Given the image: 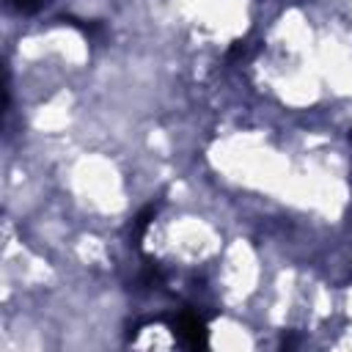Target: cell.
Segmentation results:
<instances>
[{"mask_svg":"<svg viewBox=\"0 0 352 352\" xmlns=\"http://www.w3.org/2000/svg\"><path fill=\"white\" fill-rule=\"evenodd\" d=\"M170 330H173V336H179V338H182V344H187V346H192V349L206 346V341H209L206 322H204V319H198L192 311H182V314L173 319Z\"/></svg>","mask_w":352,"mask_h":352,"instance_id":"cell-1","label":"cell"},{"mask_svg":"<svg viewBox=\"0 0 352 352\" xmlns=\"http://www.w3.org/2000/svg\"><path fill=\"white\" fill-rule=\"evenodd\" d=\"M154 214H157V206L154 204H148L138 217H135V234H132V239H135V245L140 242V236H143V231H146V226L154 220Z\"/></svg>","mask_w":352,"mask_h":352,"instance_id":"cell-2","label":"cell"},{"mask_svg":"<svg viewBox=\"0 0 352 352\" xmlns=\"http://www.w3.org/2000/svg\"><path fill=\"white\" fill-rule=\"evenodd\" d=\"M8 6L16 8L19 14H33V11H38L41 0H8Z\"/></svg>","mask_w":352,"mask_h":352,"instance_id":"cell-3","label":"cell"},{"mask_svg":"<svg viewBox=\"0 0 352 352\" xmlns=\"http://www.w3.org/2000/svg\"><path fill=\"white\" fill-rule=\"evenodd\" d=\"M349 138H352V135H349Z\"/></svg>","mask_w":352,"mask_h":352,"instance_id":"cell-4","label":"cell"}]
</instances>
